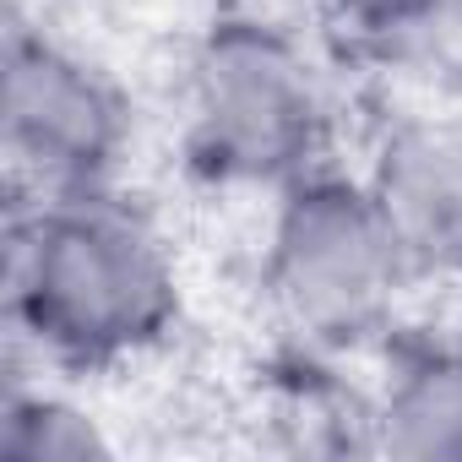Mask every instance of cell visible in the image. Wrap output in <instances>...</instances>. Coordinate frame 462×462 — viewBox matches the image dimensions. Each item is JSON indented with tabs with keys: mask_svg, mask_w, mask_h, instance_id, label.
<instances>
[{
	"mask_svg": "<svg viewBox=\"0 0 462 462\" xmlns=\"http://www.w3.org/2000/svg\"><path fill=\"white\" fill-rule=\"evenodd\" d=\"M6 310L39 365L109 375L180 332L185 267L163 223L115 185L17 196L6 228Z\"/></svg>",
	"mask_w": 462,
	"mask_h": 462,
	"instance_id": "obj_1",
	"label": "cell"
},
{
	"mask_svg": "<svg viewBox=\"0 0 462 462\" xmlns=\"http://www.w3.org/2000/svg\"><path fill=\"white\" fill-rule=\"evenodd\" d=\"M185 163L223 190H283L327 163L332 93L310 50L273 17L223 12L201 28L180 88Z\"/></svg>",
	"mask_w": 462,
	"mask_h": 462,
	"instance_id": "obj_2",
	"label": "cell"
},
{
	"mask_svg": "<svg viewBox=\"0 0 462 462\" xmlns=\"http://www.w3.org/2000/svg\"><path fill=\"white\" fill-rule=\"evenodd\" d=\"M419 283L365 169H310L278 190L262 289L283 332L316 354H354L397 332L402 294Z\"/></svg>",
	"mask_w": 462,
	"mask_h": 462,
	"instance_id": "obj_3",
	"label": "cell"
},
{
	"mask_svg": "<svg viewBox=\"0 0 462 462\" xmlns=\"http://www.w3.org/2000/svg\"><path fill=\"white\" fill-rule=\"evenodd\" d=\"M0 142L17 196L104 190L131 152V98L93 55L12 17L0 55Z\"/></svg>",
	"mask_w": 462,
	"mask_h": 462,
	"instance_id": "obj_4",
	"label": "cell"
},
{
	"mask_svg": "<svg viewBox=\"0 0 462 462\" xmlns=\"http://www.w3.org/2000/svg\"><path fill=\"white\" fill-rule=\"evenodd\" d=\"M419 283H462V109H413L381 125L370 163Z\"/></svg>",
	"mask_w": 462,
	"mask_h": 462,
	"instance_id": "obj_5",
	"label": "cell"
},
{
	"mask_svg": "<svg viewBox=\"0 0 462 462\" xmlns=\"http://www.w3.org/2000/svg\"><path fill=\"white\" fill-rule=\"evenodd\" d=\"M365 424L386 457L462 462V337H392Z\"/></svg>",
	"mask_w": 462,
	"mask_h": 462,
	"instance_id": "obj_6",
	"label": "cell"
},
{
	"mask_svg": "<svg viewBox=\"0 0 462 462\" xmlns=\"http://www.w3.org/2000/svg\"><path fill=\"white\" fill-rule=\"evenodd\" d=\"M120 446L109 424L66 386L6 381V397H0V457L6 462H104Z\"/></svg>",
	"mask_w": 462,
	"mask_h": 462,
	"instance_id": "obj_7",
	"label": "cell"
},
{
	"mask_svg": "<svg viewBox=\"0 0 462 462\" xmlns=\"http://www.w3.org/2000/svg\"><path fill=\"white\" fill-rule=\"evenodd\" d=\"M337 28H348L365 44H402L430 28L440 0H321Z\"/></svg>",
	"mask_w": 462,
	"mask_h": 462,
	"instance_id": "obj_8",
	"label": "cell"
}]
</instances>
